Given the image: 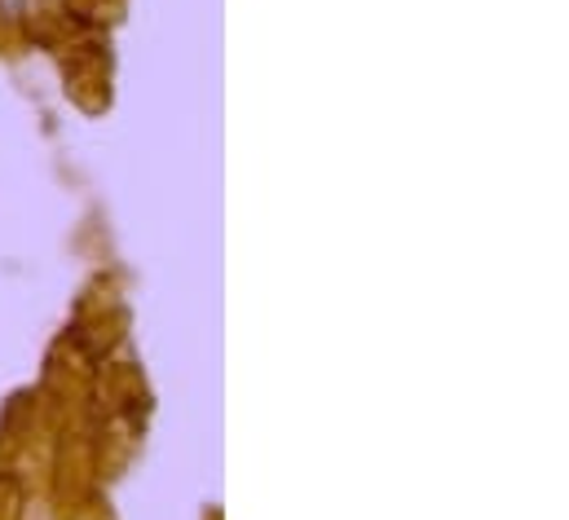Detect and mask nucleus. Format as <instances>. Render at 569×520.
<instances>
[{
    "label": "nucleus",
    "mask_w": 569,
    "mask_h": 520,
    "mask_svg": "<svg viewBox=\"0 0 569 520\" xmlns=\"http://www.w3.org/2000/svg\"><path fill=\"white\" fill-rule=\"evenodd\" d=\"M22 9H27V0H0V13H4V22H18V18H22Z\"/></svg>",
    "instance_id": "nucleus-1"
}]
</instances>
